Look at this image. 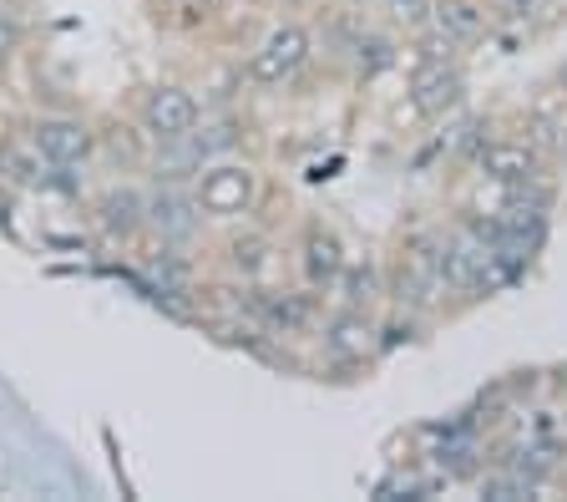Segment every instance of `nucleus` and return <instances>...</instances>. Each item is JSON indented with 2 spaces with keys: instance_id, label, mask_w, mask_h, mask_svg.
Returning a JSON list of instances; mask_svg holds the SVG:
<instances>
[{
  "instance_id": "obj_9",
  "label": "nucleus",
  "mask_w": 567,
  "mask_h": 502,
  "mask_svg": "<svg viewBox=\"0 0 567 502\" xmlns=\"http://www.w3.org/2000/svg\"><path fill=\"white\" fill-rule=\"evenodd\" d=\"M319 346H324V356H330L334 366H365L380 350V330L365 310L340 305V310L324 320V330H319Z\"/></svg>"
},
{
  "instance_id": "obj_7",
  "label": "nucleus",
  "mask_w": 567,
  "mask_h": 502,
  "mask_svg": "<svg viewBox=\"0 0 567 502\" xmlns=\"http://www.w3.org/2000/svg\"><path fill=\"white\" fill-rule=\"evenodd\" d=\"M208 254H213V269L228 275L238 289L264 285V275L274 269V239L264 234V228L248 224V218L224 224V234H218V244H213Z\"/></svg>"
},
{
  "instance_id": "obj_6",
  "label": "nucleus",
  "mask_w": 567,
  "mask_h": 502,
  "mask_svg": "<svg viewBox=\"0 0 567 502\" xmlns=\"http://www.w3.org/2000/svg\"><path fill=\"white\" fill-rule=\"evenodd\" d=\"M86 214L112 244L137 249L142 224H147V178H112L106 188H96L86 198Z\"/></svg>"
},
{
  "instance_id": "obj_17",
  "label": "nucleus",
  "mask_w": 567,
  "mask_h": 502,
  "mask_svg": "<svg viewBox=\"0 0 567 502\" xmlns=\"http://www.w3.org/2000/svg\"><path fill=\"white\" fill-rule=\"evenodd\" d=\"M25 51V21L0 0V82L16 72V61H21Z\"/></svg>"
},
{
  "instance_id": "obj_1",
  "label": "nucleus",
  "mask_w": 567,
  "mask_h": 502,
  "mask_svg": "<svg viewBox=\"0 0 567 502\" xmlns=\"http://www.w3.org/2000/svg\"><path fill=\"white\" fill-rule=\"evenodd\" d=\"M188 188H193V198H198L203 218L224 228V224H238V218H248L259 208L264 178L244 153H228V157H208V163L193 173Z\"/></svg>"
},
{
  "instance_id": "obj_10",
  "label": "nucleus",
  "mask_w": 567,
  "mask_h": 502,
  "mask_svg": "<svg viewBox=\"0 0 567 502\" xmlns=\"http://www.w3.org/2000/svg\"><path fill=\"white\" fill-rule=\"evenodd\" d=\"M295 254H299V275H305V285L315 289V295L319 289H334L344 259H350V254H344V239L324 224V218H309L299 244H295Z\"/></svg>"
},
{
  "instance_id": "obj_13",
  "label": "nucleus",
  "mask_w": 567,
  "mask_h": 502,
  "mask_svg": "<svg viewBox=\"0 0 567 502\" xmlns=\"http://www.w3.org/2000/svg\"><path fill=\"white\" fill-rule=\"evenodd\" d=\"M527 137L537 153H567V96H543L527 117Z\"/></svg>"
},
{
  "instance_id": "obj_3",
  "label": "nucleus",
  "mask_w": 567,
  "mask_h": 502,
  "mask_svg": "<svg viewBox=\"0 0 567 502\" xmlns=\"http://www.w3.org/2000/svg\"><path fill=\"white\" fill-rule=\"evenodd\" d=\"M208 228L213 224L203 218V208H198V198H193L188 183H147V224H142V244L203 254Z\"/></svg>"
},
{
  "instance_id": "obj_16",
  "label": "nucleus",
  "mask_w": 567,
  "mask_h": 502,
  "mask_svg": "<svg viewBox=\"0 0 567 502\" xmlns=\"http://www.w3.org/2000/svg\"><path fill=\"white\" fill-rule=\"evenodd\" d=\"M350 51H354V66H360V76H380V72H390V66L401 61V47H395L390 37H375V31H354Z\"/></svg>"
},
{
  "instance_id": "obj_2",
  "label": "nucleus",
  "mask_w": 567,
  "mask_h": 502,
  "mask_svg": "<svg viewBox=\"0 0 567 502\" xmlns=\"http://www.w3.org/2000/svg\"><path fill=\"white\" fill-rule=\"evenodd\" d=\"M21 137L56 173H76V167L86 173L96 163V117H86V112H31L21 122Z\"/></svg>"
},
{
  "instance_id": "obj_19",
  "label": "nucleus",
  "mask_w": 567,
  "mask_h": 502,
  "mask_svg": "<svg viewBox=\"0 0 567 502\" xmlns=\"http://www.w3.org/2000/svg\"><path fill=\"white\" fill-rule=\"evenodd\" d=\"M385 11L395 16V25H405V31H421V25L431 21V0H385Z\"/></svg>"
},
{
  "instance_id": "obj_11",
  "label": "nucleus",
  "mask_w": 567,
  "mask_h": 502,
  "mask_svg": "<svg viewBox=\"0 0 567 502\" xmlns=\"http://www.w3.org/2000/svg\"><path fill=\"white\" fill-rule=\"evenodd\" d=\"M476 173H482L486 183H496V188H507V183H527L543 173V153L532 147V137H486L482 147H476Z\"/></svg>"
},
{
  "instance_id": "obj_18",
  "label": "nucleus",
  "mask_w": 567,
  "mask_h": 502,
  "mask_svg": "<svg viewBox=\"0 0 567 502\" xmlns=\"http://www.w3.org/2000/svg\"><path fill=\"white\" fill-rule=\"evenodd\" d=\"M482 498H502V502L537 498V482H527L522 472H512V467L502 462V472H486V478H482Z\"/></svg>"
},
{
  "instance_id": "obj_4",
  "label": "nucleus",
  "mask_w": 567,
  "mask_h": 502,
  "mask_svg": "<svg viewBox=\"0 0 567 502\" xmlns=\"http://www.w3.org/2000/svg\"><path fill=\"white\" fill-rule=\"evenodd\" d=\"M208 102L198 96L193 82H147L132 102V122H137L153 143H177V137H193V127L203 122Z\"/></svg>"
},
{
  "instance_id": "obj_20",
  "label": "nucleus",
  "mask_w": 567,
  "mask_h": 502,
  "mask_svg": "<svg viewBox=\"0 0 567 502\" xmlns=\"http://www.w3.org/2000/svg\"><path fill=\"white\" fill-rule=\"evenodd\" d=\"M563 386H567V371H563Z\"/></svg>"
},
{
  "instance_id": "obj_15",
  "label": "nucleus",
  "mask_w": 567,
  "mask_h": 502,
  "mask_svg": "<svg viewBox=\"0 0 567 502\" xmlns=\"http://www.w3.org/2000/svg\"><path fill=\"white\" fill-rule=\"evenodd\" d=\"M334 289H340L344 305H354V310H370L380 295H385V279H380L375 264H350L344 259L340 279H334Z\"/></svg>"
},
{
  "instance_id": "obj_12",
  "label": "nucleus",
  "mask_w": 567,
  "mask_h": 502,
  "mask_svg": "<svg viewBox=\"0 0 567 502\" xmlns=\"http://www.w3.org/2000/svg\"><path fill=\"white\" fill-rule=\"evenodd\" d=\"M431 25L456 47H476L486 37V0H431Z\"/></svg>"
},
{
  "instance_id": "obj_8",
  "label": "nucleus",
  "mask_w": 567,
  "mask_h": 502,
  "mask_svg": "<svg viewBox=\"0 0 567 502\" xmlns=\"http://www.w3.org/2000/svg\"><path fill=\"white\" fill-rule=\"evenodd\" d=\"M405 102H411V112L421 122L456 117L461 102H466V72H461V61H431V66H415Z\"/></svg>"
},
{
  "instance_id": "obj_5",
  "label": "nucleus",
  "mask_w": 567,
  "mask_h": 502,
  "mask_svg": "<svg viewBox=\"0 0 567 502\" xmlns=\"http://www.w3.org/2000/svg\"><path fill=\"white\" fill-rule=\"evenodd\" d=\"M315 57V37L305 21H274L244 57V82L248 86H289Z\"/></svg>"
},
{
  "instance_id": "obj_14",
  "label": "nucleus",
  "mask_w": 567,
  "mask_h": 502,
  "mask_svg": "<svg viewBox=\"0 0 567 502\" xmlns=\"http://www.w3.org/2000/svg\"><path fill=\"white\" fill-rule=\"evenodd\" d=\"M147 6H153V21L167 31H203L228 0H147Z\"/></svg>"
}]
</instances>
